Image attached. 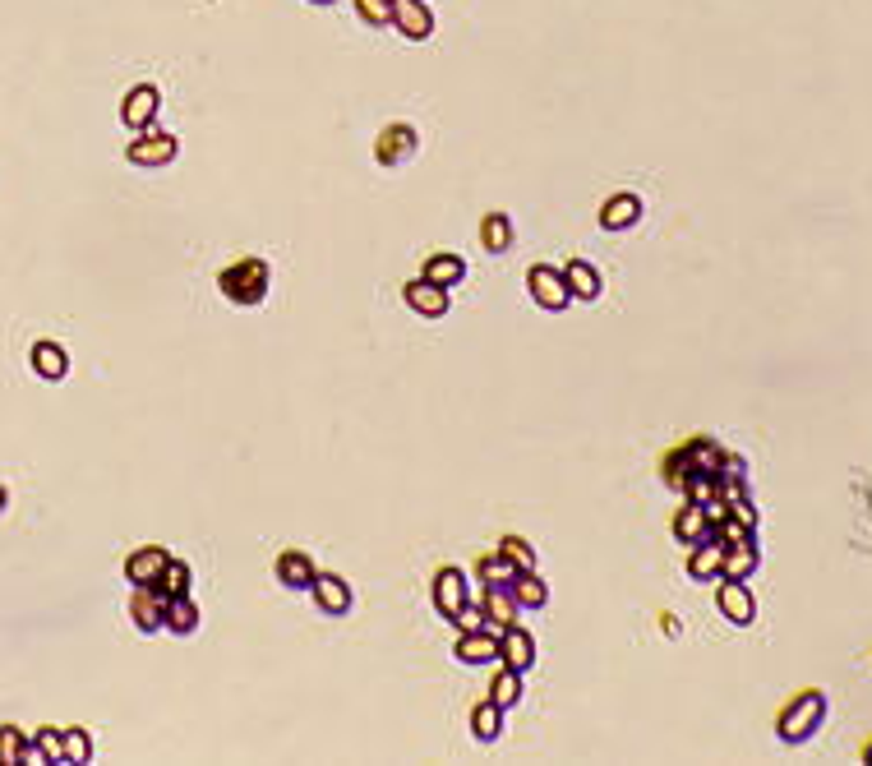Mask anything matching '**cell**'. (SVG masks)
I'll return each mask as SVG.
<instances>
[{"instance_id": "cell-40", "label": "cell", "mask_w": 872, "mask_h": 766, "mask_svg": "<svg viewBox=\"0 0 872 766\" xmlns=\"http://www.w3.org/2000/svg\"><path fill=\"white\" fill-rule=\"evenodd\" d=\"M863 762H868V766H872V743H868V748H863Z\"/></svg>"}, {"instance_id": "cell-8", "label": "cell", "mask_w": 872, "mask_h": 766, "mask_svg": "<svg viewBox=\"0 0 872 766\" xmlns=\"http://www.w3.org/2000/svg\"><path fill=\"white\" fill-rule=\"evenodd\" d=\"M402 300H407L411 314H420V319H443L448 305H453V291L439 287V282H430V277H416V282L402 287Z\"/></svg>"}, {"instance_id": "cell-12", "label": "cell", "mask_w": 872, "mask_h": 766, "mask_svg": "<svg viewBox=\"0 0 872 766\" xmlns=\"http://www.w3.org/2000/svg\"><path fill=\"white\" fill-rule=\"evenodd\" d=\"M499 665H508V670H517V674H526L536 665V637L526 633L522 623H513V628L499 633Z\"/></svg>"}, {"instance_id": "cell-10", "label": "cell", "mask_w": 872, "mask_h": 766, "mask_svg": "<svg viewBox=\"0 0 872 766\" xmlns=\"http://www.w3.org/2000/svg\"><path fill=\"white\" fill-rule=\"evenodd\" d=\"M130 619H134L139 633H167V596H162L157 587H134Z\"/></svg>"}, {"instance_id": "cell-34", "label": "cell", "mask_w": 872, "mask_h": 766, "mask_svg": "<svg viewBox=\"0 0 872 766\" xmlns=\"http://www.w3.org/2000/svg\"><path fill=\"white\" fill-rule=\"evenodd\" d=\"M499 554L513 563L517 573H531V568H536V550H531V540H522V536H503L499 540Z\"/></svg>"}, {"instance_id": "cell-24", "label": "cell", "mask_w": 872, "mask_h": 766, "mask_svg": "<svg viewBox=\"0 0 872 766\" xmlns=\"http://www.w3.org/2000/svg\"><path fill=\"white\" fill-rule=\"evenodd\" d=\"M757 563H762V550H757V536H748V540H739V545H725V568H720V577L748 582V577L757 573Z\"/></svg>"}, {"instance_id": "cell-3", "label": "cell", "mask_w": 872, "mask_h": 766, "mask_svg": "<svg viewBox=\"0 0 872 766\" xmlns=\"http://www.w3.org/2000/svg\"><path fill=\"white\" fill-rule=\"evenodd\" d=\"M720 443H711V439H688L683 448H674V453L665 457V485L669 490H683L688 485V476H697V471H706V476H716L720 471Z\"/></svg>"}, {"instance_id": "cell-22", "label": "cell", "mask_w": 872, "mask_h": 766, "mask_svg": "<svg viewBox=\"0 0 872 766\" xmlns=\"http://www.w3.org/2000/svg\"><path fill=\"white\" fill-rule=\"evenodd\" d=\"M28 360H33L37 379H47V383H60L65 374H70V356H65V347H60V342H33Z\"/></svg>"}, {"instance_id": "cell-32", "label": "cell", "mask_w": 872, "mask_h": 766, "mask_svg": "<svg viewBox=\"0 0 872 766\" xmlns=\"http://www.w3.org/2000/svg\"><path fill=\"white\" fill-rule=\"evenodd\" d=\"M471 734H476L480 743H494L503 734V711L494 707V702H476V707H471Z\"/></svg>"}, {"instance_id": "cell-14", "label": "cell", "mask_w": 872, "mask_h": 766, "mask_svg": "<svg viewBox=\"0 0 872 766\" xmlns=\"http://www.w3.org/2000/svg\"><path fill=\"white\" fill-rule=\"evenodd\" d=\"M393 28L407 42H425L434 33V14L425 0H393Z\"/></svg>"}, {"instance_id": "cell-4", "label": "cell", "mask_w": 872, "mask_h": 766, "mask_svg": "<svg viewBox=\"0 0 872 766\" xmlns=\"http://www.w3.org/2000/svg\"><path fill=\"white\" fill-rule=\"evenodd\" d=\"M526 291H531V300H536L540 310H550V314H563L568 305H573V291H568L563 273L559 268H550V264L526 268Z\"/></svg>"}, {"instance_id": "cell-21", "label": "cell", "mask_w": 872, "mask_h": 766, "mask_svg": "<svg viewBox=\"0 0 872 766\" xmlns=\"http://www.w3.org/2000/svg\"><path fill=\"white\" fill-rule=\"evenodd\" d=\"M563 282H568L573 300H586V305L605 296V277H600L596 264H586V259H573V264L563 268Z\"/></svg>"}, {"instance_id": "cell-41", "label": "cell", "mask_w": 872, "mask_h": 766, "mask_svg": "<svg viewBox=\"0 0 872 766\" xmlns=\"http://www.w3.org/2000/svg\"><path fill=\"white\" fill-rule=\"evenodd\" d=\"M310 5H337V0H310Z\"/></svg>"}, {"instance_id": "cell-20", "label": "cell", "mask_w": 872, "mask_h": 766, "mask_svg": "<svg viewBox=\"0 0 872 766\" xmlns=\"http://www.w3.org/2000/svg\"><path fill=\"white\" fill-rule=\"evenodd\" d=\"M642 199L637 194H610L605 199V208H600V227L605 231H633L637 222H642Z\"/></svg>"}, {"instance_id": "cell-2", "label": "cell", "mask_w": 872, "mask_h": 766, "mask_svg": "<svg viewBox=\"0 0 872 766\" xmlns=\"http://www.w3.org/2000/svg\"><path fill=\"white\" fill-rule=\"evenodd\" d=\"M822 720H826V693L822 688H808V693H799L785 711H780L776 734H780V743L799 748V743H808L817 730H822Z\"/></svg>"}, {"instance_id": "cell-1", "label": "cell", "mask_w": 872, "mask_h": 766, "mask_svg": "<svg viewBox=\"0 0 872 766\" xmlns=\"http://www.w3.org/2000/svg\"><path fill=\"white\" fill-rule=\"evenodd\" d=\"M268 287H273V268L263 264V259H240V264L222 268L217 273V291L231 300V305H263L268 300Z\"/></svg>"}, {"instance_id": "cell-23", "label": "cell", "mask_w": 872, "mask_h": 766, "mask_svg": "<svg viewBox=\"0 0 872 766\" xmlns=\"http://www.w3.org/2000/svg\"><path fill=\"white\" fill-rule=\"evenodd\" d=\"M720 568H725V545H720V540L693 545V554H688V577H693V582H716Z\"/></svg>"}, {"instance_id": "cell-18", "label": "cell", "mask_w": 872, "mask_h": 766, "mask_svg": "<svg viewBox=\"0 0 872 766\" xmlns=\"http://www.w3.org/2000/svg\"><path fill=\"white\" fill-rule=\"evenodd\" d=\"M462 605H466V573L448 563V568L434 573V610L448 619V614H457Z\"/></svg>"}, {"instance_id": "cell-5", "label": "cell", "mask_w": 872, "mask_h": 766, "mask_svg": "<svg viewBox=\"0 0 872 766\" xmlns=\"http://www.w3.org/2000/svg\"><path fill=\"white\" fill-rule=\"evenodd\" d=\"M416 148H420L416 125H407V120H393V125H383L379 139H374V162L393 171V167H402V162H411V157H416Z\"/></svg>"}, {"instance_id": "cell-33", "label": "cell", "mask_w": 872, "mask_h": 766, "mask_svg": "<svg viewBox=\"0 0 872 766\" xmlns=\"http://www.w3.org/2000/svg\"><path fill=\"white\" fill-rule=\"evenodd\" d=\"M28 734L19 725H0V766H24Z\"/></svg>"}, {"instance_id": "cell-13", "label": "cell", "mask_w": 872, "mask_h": 766, "mask_svg": "<svg viewBox=\"0 0 872 766\" xmlns=\"http://www.w3.org/2000/svg\"><path fill=\"white\" fill-rule=\"evenodd\" d=\"M167 559L171 554L162 550V545H139V550L125 559V582H130V587H157V577H162Z\"/></svg>"}, {"instance_id": "cell-26", "label": "cell", "mask_w": 872, "mask_h": 766, "mask_svg": "<svg viewBox=\"0 0 872 766\" xmlns=\"http://www.w3.org/2000/svg\"><path fill=\"white\" fill-rule=\"evenodd\" d=\"M420 277H430V282H439V287L453 291L457 282H466V259L462 254H430L425 259V273Z\"/></svg>"}, {"instance_id": "cell-37", "label": "cell", "mask_w": 872, "mask_h": 766, "mask_svg": "<svg viewBox=\"0 0 872 766\" xmlns=\"http://www.w3.org/2000/svg\"><path fill=\"white\" fill-rule=\"evenodd\" d=\"M448 623H453L457 633H476V628H485V614H480V605H471V600H466L457 614H448Z\"/></svg>"}, {"instance_id": "cell-30", "label": "cell", "mask_w": 872, "mask_h": 766, "mask_svg": "<svg viewBox=\"0 0 872 766\" xmlns=\"http://www.w3.org/2000/svg\"><path fill=\"white\" fill-rule=\"evenodd\" d=\"M476 577H480V587H513V582H517V568L503 559V554H480Z\"/></svg>"}, {"instance_id": "cell-19", "label": "cell", "mask_w": 872, "mask_h": 766, "mask_svg": "<svg viewBox=\"0 0 872 766\" xmlns=\"http://www.w3.org/2000/svg\"><path fill=\"white\" fill-rule=\"evenodd\" d=\"M453 656L462 660V665H494V660H499V633H490V628H476V633H457Z\"/></svg>"}, {"instance_id": "cell-28", "label": "cell", "mask_w": 872, "mask_h": 766, "mask_svg": "<svg viewBox=\"0 0 872 766\" xmlns=\"http://www.w3.org/2000/svg\"><path fill=\"white\" fill-rule=\"evenodd\" d=\"M513 600L522 605V610H545V605H550V587H545V577H536V568H531V573H517Z\"/></svg>"}, {"instance_id": "cell-36", "label": "cell", "mask_w": 872, "mask_h": 766, "mask_svg": "<svg viewBox=\"0 0 872 766\" xmlns=\"http://www.w3.org/2000/svg\"><path fill=\"white\" fill-rule=\"evenodd\" d=\"M356 14L370 28H393V0H356Z\"/></svg>"}, {"instance_id": "cell-29", "label": "cell", "mask_w": 872, "mask_h": 766, "mask_svg": "<svg viewBox=\"0 0 872 766\" xmlns=\"http://www.w3.org/2000/svg\"><path fill=\"white\" fill-rule=\"evenodd\" d=\"M167 633H176V637L199 633V605H194V596L167 600Z\"/></svg>"}, {"instance_id": "cell-17", "label": "cell", "mask_w": 872, "mask_h": 766, "mask_svg": "<svg viewBox=\"0 0 872 766\" xmlns=\"http://www.w3.org/2000/svg\"><path fill=\"white\" fill-rule=\"evenodd\" d=\"M314 559L305 550H287V554H277V563H273V577L282 582L287 591H310V582H314Z\"/></svg>"}, {"instance_id": "cell-25", "label": "cell", "mask_w": 872, "mask_h": 766, "mask_svg": "<svg viewBox=\"0 0 872 766\" xmlns=\"http://www.w3.org/2000/svg\"><path fill=\"white\" fill-rule=\"evenodd\" d=\"M485 702H494L499 711H513L522 707V674L508 670V665H499L490 679V688H485Z\"/></svg>"}, {"instance_id": "cell-6", "label": "cell", "mask_w": 872, "mask_h": 766, "mask_svg": "<svg viewBox=\"0 0 872 766\" xmlns=\"http://www.w3.org/2000/svg\"><path fill=\"white\" fill-rule=\"evenodd\" d=\"M176 153H180V144H176V134H167V130H157V125H148L139 139L130 144V162L134 167H144V171H157V167H171L176 162Z\"/></svg>"}, {"instance_id": "cell-16", "label": "cell", "mask_w": 872, "mask_h": 766, "mask_svg": "<svg viewBox=\"0 0 872 766\" xmlns=\"http://www.w3.org/2000/svg\"><path fill=\"white\" fill-rule=\"evenodd\" d=\"M674 540H683L688 550L702 545V540H716V522L706 517L702 503H683L679 513H674Z\"/></svg>"}, {"instance_id": "cell-27", "label": "cell", "mask_w": 872, "mask_h": 766, "mask_svg": "<svg viewBox=\"0 0 872 766\" xmlns=\"http://www.w3.org/2000/svg\"><path fill=\"white\" fill-rule=\"evenodd\" d=\"M513 217L508 213H485V222H480V240H485V250L490 254H508L513 250Z\"/></svg>"}, {"instance_id": "cell-38", "label": "cell", "mask_w": 872, "mask_h": 766, "mask_svg": "<svg viewBox=\"0 0 872 766\" xmlns=\"http://www.w3.org/2000/svg\"><path fill=\"white\" fill-rule=\"evenodd\" d=\"M748 536H757V531H748L739 517H725V522H716V540H720V545H739V540H748Z\"/></svg>"}, {"instance_id": "cell-39", "label": "cell", "mask_w": 872, "mask_h": 766, "mask_svg": "<svg viewBox=\"0 0 872 766\" xmlns=\"http://www.w3.org/2000/svg\"><path fill=\"white\" fill-rule=\"evenodd\" d=\"M5 503H10V494H5V485H0V513H5Z\"/></svg>"}, {"instance_id": "cell-9", "label": "cell", "mask_w": 872, "mask_h": 766, "mask_svg": "<svg viewBox=\"0 0 872 766\" xmlns=\"http://www.w3.org/2000/svg\"><path fill=\"white\" fill-rule=\"evenodd\" d=\"M157 111H162V93H157V84H134L130 93H125V102H120V120L130 125V130L144 134L148 125H157Z\"/></svg>"}, {"instance_id": "cell-31", "label": "cell", "mask_w": 872, "mask_h": 766, "mask_svg": "<svg viewBox=\"0 0 872 766\" xmlns=\"http://www.w3.org/2000/svg\"><path fill=\"white\" fill-rule=\"evenodd\" d=\"M190 587H194L190 563L167 559V568H162V577H157V591H162L167 600H180V596H190Z\"/></svg>"}, {"instance_id": "cell-7", "label": "cell", "mask_w": 872, "mask_h": 766, "mask_svg": "<svg viewBox=\"0 0 872 766\" xmlns=\"http://www.w3.org/2000/svg\"><path fill=\"white\" fill-rule=\"evenodd\" d=\"M716 610L725 614L734 628H748V623L757 619V600H753V591H748V582H739V577H720Z\"/></svg>"}, {"instance_id": "cell-35", "label": "cell", "mask_w": 872, "mask_h": 766, "mask_svg": "<svg viewBox=\"0 0 872 766\" xmlns=\"http://www.w3.org/2000/svg\"><path fill=\"white\" fill-rule=\"evenodd\" d=\"M60 739H65V766L93 762V739H88V730H60Z\"/></svg>"}, {"instance_id": "cell-11", "label": "cell", "mask_w": 872, "mask_h": 766, "mask_svg": "<svg viewBox=\"0 0 872 766\" xmlns=\"http://www.w3.org/2000/svg\"><path fill=\"white\" fill-rule=\"evenodd\" d=\"M310 596H314V605H319V614H333V619L351 614V600H356L347 587V577H337V573H314Z\"/></svg>"}, {"instance_id": "cell-15", "label": "cell", "mask_w": 872, "mask_h": 766, "mask_svg": "<svg viewBox=\"0 0 872 766\" xmlns=\"http://www.w3.org/2000/svg\"><path fill=\"white\" fill-rule=\"evenodd\" d=\"M480 614H485V628H490V633H503V628H513L517 623L522 605L513 600V587H485V596H480Z\"/></svg>"}]
</instances>
